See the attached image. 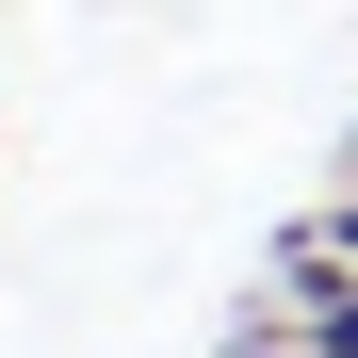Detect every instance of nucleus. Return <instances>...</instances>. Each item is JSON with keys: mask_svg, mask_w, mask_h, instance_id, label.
Wrapping results in <instances>:
<instances>
[{"mask_svg": "<svg viewBox=\"0 0 358 358\" xmlns=\"http://www.w3.org/2000/svg\"><path fill=\"white\" fill-rule=\"evenodd\" d=\"M228 358H310V342H293V326H245V342H228Z\"/></svg>", "mask_w": 358, "mask_h": 358, "instance_id": "nucleus-2", "label": "nucleus"}, {"mask_svg": "<svg viewBox=\"0 0 358 358\" xmlns=\"http://www.w3.org/2000/svg\"><path fill=\"white\" fill-rule=\"evenodd\" d=\"M293 342H310V358H358V277H326L310 310H293Z\"/></svg>", "mask_w": 358, "mask_h": 358, "instance_id": "nucleus-1", "label": "nucleus"}]
</instances>
